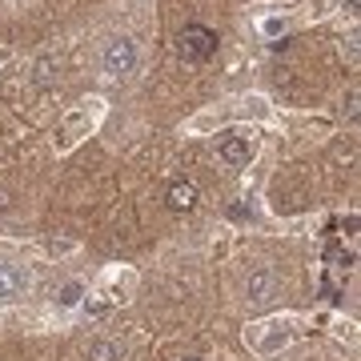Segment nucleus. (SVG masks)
<instances>
[{
  "mask_svg": "<svg viewBox=\"0 0 361 361\" xmlns=\"http://www.w3.org/2000/svg\"><path fill=\"white\" fill-rule=\"evenodd\" d=\"M137 61H141V52H137V40H129V37H113L101 52V68L109 77H129L137 68Z\"/></svg>",
  "mask_w": 361,
  "mask_h": 361,
  "instance_id": "f257e3e1",
  "label": "nucleus"
},
{
  "mask_svg": "<svg viewBox=\"0 0 361 361\" xmlns=\"http://www.w3.org/2000/svg\"><path fill=\"white\" fill-rule=\"evenodd\" d=\"M177 52L185 61H209L217 52V32L205 25H185L177 32Z\"/></svg>",
  "mask_w": 361,
  "mask_h": 361,
  "instance_id": "f03ea898",
  "label": "nucleus"
},
{
  "mask_svg": "<svg viewBox=\"0 0 361 361\" xmlns=\"http://www.w3.org/2000/svg\"><path fill=\"white\" fill-rule=\"evenodd\" d=\"M245 293H249V301H257V305H265V301L277 297V273H273V265H253V269H249Z\"/></svg>",
  "mask_w": 361,
  "mask_h": 361,
  "instance_id": "7ed1b4c3",
  "label": "nucleus"
},
{
  "mask_svg": "<svg viewBox=\"0 0 361 361\" xmlns=\"http://www.w3.org/2000/svg\"><path fill=\"white\" fill-rule=\"evenodd\" d=\"M165 205L173 209V213H189V209L197 205V185L193 180H173L165 193Z\"/></svg>",
  "mask_w": 361,
  "mask_h": 361,
  "instance_id": "20e7f679",
  "label": "nucleus"
},
{
  "mask_svg": "<svg viewBox=\"0 0 361 361\" xmlns=\"http://www.w3.org/2000/svg\"><path fill=\"white\" fill-rule=\"evenodd\" d=\"M217 153H221L225 165H245V161H249V141H245V137H221Z\"/></svg>",
  "mask_w": 361,
  "mask_h": 361,
  "instance_id": "39448f33",
  "label": "nucleus"
},
{
  "mask_svg": "<svg viewBox=\"0 0 361 361\" xmlns=\"http://www.w3.org/2000/svg\"><path fill=\"white\" fill-rule=\"evenodd\" d=\"M28 285V277L16 265H0V301H8V297H16L20 289Z\"/></svg>",
  "mask_w": 361,
  "mask_h": 361,
  "instance_id": "423d86ee",
  "label": "nucleus"
},
{
  "mask_svg": "<svg viewBox=\"0 0 361 361\" xmlns=\"http://www.w3.org/2000/svg\"><path fill=\"white\" fill-rule=\"evenodd\" d=\"M89 361H121V345H116V341H92Z\"/></svg>",
  "mask_w": 361,
  "mask_h": 361,
  "instance_id": "0eeeda50",
  "label": "nucleus"
},
{
  "mask_svg": "<svg viewBox=\"0 0 361 361\" xmlns=\"http://www.w3.org/2000/svg\"><path fill=\"white\" fill-rule=\"evenodd\" d=\"M52 68H56V61H52V56H44V61L37 65V77H32V80H37V85H49V80H52Z\"/></svg>",
  "mask_w": 361,
  "mask_h": 361,
  "instance_id": "6e6552de",
  "label": "nucleus"
},
{
  "mask_svg": "<svg viewBox=\"0 0 361 361\" xmlns=\"http://www.w3.org/2000/svg\"><path fill=\"white\" fill-rule=\"evenodd\" d=\"M345 116H349V121H357V89L345 97Z\"/></svg>",
  "mask_w": 361,
  "mask_h": 361,
  "instance_id": "1a4fd4ad",
  "label": "nucleus"
},
{
  "mask_svg": "<svg viewBox=\"0 0 361 361\" xmlns=\"http://www.w3.org/2000/svg\"><path fill=\"white\" fill-rule=\"evenodd\" d=\"M77 297H80V285H68V289H65V297H61V301H65V305H73Z\"/></svg>",
  "mask_w": 361,
  "mask_h": 361,
  "instance_id": "9d476101",
  "label": "nucleus"
},
{
  "mask_svg": "<svg viewBox=\"0 0 361 361\" xmlns=\"http://www.w3.org/2000/svg\"><path fill=\"white\" fill-rule=\"evenodd\" d=\"M0 209H8V193H0Z\"/></svg>",
  "mask_w": 361,
  "mask_h": 361,
  "instance_id": "9b49d317",
  "label": "nucleus"
},
{
  "mask_svg": "<svg viewBox=\"0 0 361 361\" xmlns=\"http://www.w3.org/2000/svg\"><path fill=\"white\" fill-rule=\"evenodd\" d=\"M345 4H349V8H357V0H345Z\"/></svg>",
  "mask_w": 361,
  "mask_h": 361,
  "instance_id": "f8f14e48",
  "label": "nucleus"
},
{
  "mask_svg": "<svg viewBox=\"0 0 361 361\" xmlns=\"http://www.w3.org/2000/svg\"><path fill=\"white\" fill-rule=\"evenodd\" d=\"M185 361H201V357H185Z\"/></svg>",
  "mask_w": 361,
  "mask_h": 361,
  "instance_id": "ddd939ff",
  "label": "nucleus"
}]
</instances>
